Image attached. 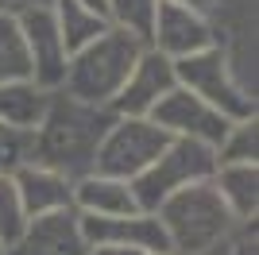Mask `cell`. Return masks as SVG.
Masks as SVG:
<instances>
[{
    "mask_svg": "<svg viewBox=\"0 0 259 255\" xmlns=\"http://www.w3.org/2000/svg\"><path fill=\"white\" fill-rule=\"evenodd\" d=\"M112 120L116 116L105 105H85L70 93L51 97L43 124L35 128V166H47L62 178H85Z\"/></svg>",
    "mask_w": 259,
    "mask_h": 255,
    "instance_id": "cell-1",
    "label": "cell"
},
{
    "mask_svg": "<svg viewBox=\"0 0 259 255\" xmlns=\"http://www.w3.org/2000/svg\"><path fill=\"white\" fill-rule=\"evenodd\" d=\"M155 212H159V224L170 240V251L182 255H209L232 232V221H236L228 212V205L221 201L217 186H209V182L170 193Z\"/></svg>",
    "mask_w": 259,
    "mask_h": 255,
    "instance_id": "cell-2",
    "label": "cell"
},
{
    "mask_svg": "<svg viewBox=\"0 0 259 255\" xmlns=\"http://www.w3.org/2000/svg\"><path fill=\"white\" fill-rule=\"evenodd\" d=\"M143 54V42L136 35L108 27L101 39H93L89 47H81L77 54H70L66 62V93L85 101V105H108L120 93V85L128 81L136 58Z\"/></svg>",
    "mask_w": 259,
    "mask_h": 255,
    "instance_id": "cell-3",
    "label": "cell"
},
{
    "mask_svg": "<svg viewBox=\"0 0 259 255\" xmlns=\"http://www.w3.org/2000/svg\"><path fill=\"white\" fill-rule=\"evenodd\" d=\"M209 174H217V151L197 143V139H178L174 136L162 155L143 170L140 178H132V197L143 212H155L170 193L186 190V186H197L205 182Z\"/></svg>",
    "mask_w": 259,
    "mask_h": 255,
    "instance_id": "cell-4",
    "label": "cell"
},
{
    "mask_svg": "<svg viewBox=\"0 0 259 255\" xmlns=\"http://www.w3.org/2000/svg\"><path fill=\"white\" fill-rule=\"evenodd\" d=\"M174 77L182 81V89H190L205 105H213L232 124L255 120V97L236 81V74H232V66L225 58V47H205L197 54L174 58Z\"/></svg>",
    "mask_w": 259,
    "mask_h": 255,
    "instance_id": "cell-5",
    "label": "cell"
},
{
    "mask_svg": "<svg viewBox=\"0 0 259 255\" xmlns=\"http://www.w3.org/2000/svg\"><path fill=\"white\" fill-rule=\"evenodd\" d=\"M170 139L174 136H166V132H162L159 124H151L147 116H120V120H112V128L105 132L93 166H97V174H105V178L132 182L159 159L162 147H166Z\"/></svg>",
    "mask_w": 259,
    "mask_h": 255,
    "instance_id": "cell-6",
    "label": "cell"
},
{
    "mask_svg": "<svg viewBox=\"0 0 259 255\" xmlns=\"http://www.w3.org/2000/svg\"><path fill=\"white\" fill-rule=\"evenodd\" d=\"M147 120L159 124L166 136L197 139V143H205V147H213V151L225 143L228 128H232V120H225L213 105H205L201 97H194L190 89H182V85H174L170 93L147 112Z\"/></svg>",
    "mask_w": 259,
    "mask_h": 255,
    "instance_id": "cell-7",
    "label": "cell"
},
{
    "mask_svg": "<svg viewBox=\"0 0 259 255\" xmlns=\"http://www.w3.org/2000/svg\"><path fill=\"white\" fill-rule=\"evenodd\" d=\"M85 244L132 247L143 255H170V240L155 212H128V217H77Z\"/></svg>",
    "mask_w": 259,
    "mask_h": 255,
    "instance_id": "cell-8",
    "label": "cell"
},
{
    "mask_svg": "<svg viewBox=\"0 0 259 255\" xmlns=\"http://www.w3.org/2000/svg\"><path fill=\"white\" fill-rule=\"evenodd\" d=\"M20 20L23 42H27V58H31V81L39 89H58L66 81V62L70 54L62 47V35L54 27V12L51 8H27L16 16Z\"/></svg>",
    "mask_w": 259,
    "mask_h": 255,
    "instance_id": "cell-9",
    "label": "cell"
},
{
    "mask_svg": "<svg viewBox=\"0 0 259 255\" xmlns=\"http://www.w3.org/2000/svg\"><path fill=\"white\" fill-rule=\"evenodd\" d=\"M178 77H174V62L159 51H143L132 66L128 81L120 85V93L108 101L112 116H147L162 97L170 93Z\"/></svg>",
    "mask_w": 259,
    "mask_h": 255,
    "instance_id": "cell-10",
    "label": "cell"
},
{
    "mask_svg": "<svg viewBox=\"0 0 259 255\" xmlns=\"http://www.w3.org/2000/svg\"><path fill=\"white\" fill-rule=\"evenodd\" d=\"M217 35L209 27L205 16L174 4V0H159L155 8V23H151V42L159 47V54L166 58H186V54H197L205 47H217Z\"/></svg>",
    "mask_w": 259,
    "mask_h": 255,
    "instance_id": "cell-11",
    "label": "cell"
},
{
    "mask_svg": "<svg viewBox=\"0 0 259 255\" xmlns=\"http://www.w3.org/2000/svg\"><path fill=\"white\" fill-rule=\"evenodd\" d=\"M4 255H89V244L74 212L58 209L47 217H31V224H23V232L8 244Z\"/></svg>",
    "mask_w": 259,
    "mask_h": 255,
    "instance_id": "cell-12",
    "label": "cell"
},
{
    "mask_svg": "<svg viewBox=\"0 0 259 255\" xmlns=\"http://www.w3.org/2000/svg\"><path fill=\"white\" fill-rule=\"evenodd\" d=\"M12 186H16L23 217H47V212H58V209H70V205H74V186H70V178H62V174H54V170H47V166H35V162L16 166Z\"/></svg>",
    "mask_w": 259,
    "mask_h": 255,
    "instance_id": "cell-13",
    "label": "cell"
},
{
    "mask_svg": "<svg viewBox=\"0 0 259 255\" xmlns=\"http://www.w3.org/2000/svg\"><path fill=\"white\" fill-rule=\"evenodd\" d=\"M74 201L81 205L89 217H128V212H140L128 182L105 178V174H85V178H77Z\"/></svg>",
    "mask_w": 259,
    "mask_h": 255,
    "instance_id": "cell-14",
    "label": "cell"
},
{
    "mask_svg": "<svg viewBox=\"0 0 259 255\" xmlns=\"http://www.w3.org/2000/svg\"><path fill=\"white\" fill-rule=\"evenodd\" d=\"M51 93L39 89L35 81H8L0 85V124L16 128V132H35L47 116Z\"/></svg>",
    "mask_w": 259,
    "mask_h": 255,
    "instance_id": "cell-15",
    "label": "cell"
},
{
    "mask_svg": "<svg viewBox=\"0 0 259 255\" xmlns=\"http://www.w3.org/2000/svg\"><path fill=\"white\" fill-rule=\"evenodd\" d=\"M217 193L228 205V212L236 221H255V205H259V174L255 162H228L217 166Z\"/></svg>",
    "mask_w": 259,
    "mask_h": 255,
    "instance_id": "cell-16",
    "label": "cell"
},
{
    "mask_svg": "<svg viewBox=\"0 0 259 255\" xmlns=\"http://www.w3.org/2000/svg\"><path fill=\"white\" fill-rule=\"evenodd\" d=\"M51 12H54V27H58V35H62L66 54H77L81 47H89L93 39H101V35L112 27L105 16L81 8L77 0H54Z\"/></svg>",
    "mask_w": 259,
    "mask_h": 255,
    "instance_id": "cell-17",
    "label": "cell"
},
{
    "mask_svg": "<svg viewBox=\"0 0 259 255\" xmlns=\"http://www.w3.org/2000/svg\"><path fill=\"white\" fill-rule=\"evenodd\" d=\"M8 81H31V58H27L20 20L0 12V85Z\"/></svg>",
    "mask_w": 259,
    "mask_h": 255,
    "instance_id": "cell-18",
    "label": "cell"
},
{
    "mask_svg": "<svg viewBox=\"0 0 259 255\" xmlns=\"http://www.w3.org/2000/svg\"><path fill=\"white\" fill-rule=\"evenodd\" d=\"M155 8H159V0H108V20L116 23L120 31L136 35L140 42H151Z\"/></svg>",
    "mask_w": 259,
    "mask_h": 255,
    "instance_id": "cell-19",
    "label": "cell"
},
{
    "mask_svg": "<svg viewBox=\"0 0 259 255\" xmlns=\"http://www.w3.org/2000/svg\"><path fill=\"white\" fill-rule=\"evenodd\" d=\"M228 162H255V120H240L228 128L225 143L217 147V166Z\"/></svg>",
    "mask_w": 259,
    "mask_h": 255,
    "instance_id": "cell-20",
    "label": "cell"
},
{
    "mask_svg": "<svg viewBox=\"0 0 259 255\" xmlns=\"http://www.w3.org/2000/svg\"><path fill=\"white\" fill-rule=\"evenodd\" d=\"M23 224H27V217H23V209H20L12 174H8V170H0V244L8 247L12 240L23 232Z\"/></svg>",
    "mask_w": 259,
    "mask_h": 255,
    "instance_id": "cell-21",
    "label": "cell"
},
{
    "mask_svg": "<svg viewBox=\"0 0 259 255\" xmlns=\"http://www.w3.org/2000/svg\"><path fill=\"white\" fill-rule=\"evenodd\" d=\"M31 147H35V132H16V128L0 124V170L23 166L31 159Z\"/></svg>",
    "mask_w": 259,
    "mask_h": 255,
    "instance_id": "cell-22",
    "label": "cell"
},
{
    "mask_svg": "<svg viewBox=\"0 0 259 255\" xmlns=\"http://www.w3.org/2000/svg\"><path fill=\"white\" fill-rule=\"evenodd\" d=\"M54 0H0V12H8V16H20L27 8H51Z\"/></svg>",
    "mask_w": 259,
    "mask_h": 255,
    "instance_id": "cell-23",
    "label": "cell"
},
{
    "mask_svg": "<svg viewBox=\"0 0 259 255\" xmlns=\"http://www.w3.org/2000/svg\"><path fill=\"white\" fill-rule=\"evenodd\" d=\"M174 4H182V8L197 12V16H213V12H221V0H174Z\"/></svg>",
    "mask_w": 259,
    "mask_h": 255,
    "instance_id": "cell-24",
    "label": "cell"
},
{
    "mask_svg": "<svg viewBox=\"0 0 259 255\" xmlns=\"http://www.w3.org/2000/svg\"><path fill=\"white\" fill-rule=\"evenodd\" d=\"M77 4H81V8H89V12H97V16H105L108 20V0H77ZM112 23V20H108Z\"/></svg>",
    "mask_w": 259,
    "mask_h": 255,
    "instance_id": "cell-25",
    "label": "cell"
},
{
    "mask_svg": "<svg viewBox=\"0 0 259 255\" xmlns=\"http://www.w3.org/2000/svg\"><path fill=\"white\" fill-rule=\"evenodd\" d=\"M93 255H143V251H132V247H112V244H97Z\"/></svg>",
    "mask_w": 259,
    "mask_h": 255,
    "instance_id": "cell-26",
    "label": "cell"
},
{
    "mask_svg": "<svg viewBox=\"0 0 259 255\" xmlns=\"http://www.w3.org/2000/svg\"><path fill=\"white\" fill-rule=\"evenodd\" d=\"M0 255H4V244H0Z\"/></svg>",
    "mask_w": 259,
    "mask_h": 255,
    "instance_id": "cell-27",
    "label": "cell"
}]
</instances>
